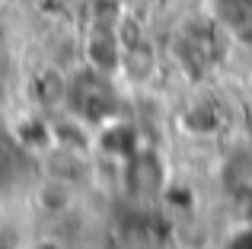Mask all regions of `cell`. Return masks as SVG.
I'll return each instance as SVG.
<instances>
[{
  "label": "cell",
  "instance_id": "1",
  "mask_svg": "<svg viewBox=\"0 0 252 249\" xmlns=\"http://www.w3.org/2000/svg\"><path fill=\"white\" fill-rule=\"evenodd\" d=\"M86 58L102 74H112L115 67H122V51H118V38L112 35V29H93L90 42H86Z\"/></svg>",
  "mask_w": 252,
  "mask_h": 249
},
{
  "label": "cell",
  "instance_id": "2",
  "mask_svg": "<svg viewBox=\"0 0 252 249\" xmlns=\"http://www.w3.org/2000/svg\"><path fill=\"white\" fill-rule=\"evenodd\" d=\"M128 186L134 188L137 195L160 192V186H163V166H160V160H157L154 154L134 156L131 166H128Z\"/></svg>",
  "mask_w": 252,
  "mask_h": 249
},
{
  "label": "cell",
  "instance_id": "3",
  "mask_svg": "<svg viewBox=\"0 0 252 249\" xmlns=\"http://www.w3.org/2000/svg\"><path fill=\"white\" fill-rule=\"evenodd\" d=\"M122 67L134 83H144L147 77H154L157 70V51L147 42H131L122 55Z\"/></svg>",
  "mask_w": 252,
  "mask_h": 249
},
{
  "label": "cell",
  "instance_id": "4",
  "mask_svg": "<svg viewBox=\"0 0 252 249\" xmlns=\"http://www.w3.org/2000/svg\"><path fill=\"white\" fill-rule=\"evenodd\" d=\"M217 19L230 32L252 29V0H217Z\"/></svg>",
  "mask_w": 252,
  "mask_h": 249
},
{
  "label": "cell",
  "instance_id": "5",
  "mask_svg": "<svg viewBox=\"0 0 252 249\" xmlns=\"http://www.w3.org/2000/svg\"><path fill=\"white\" fill-rule=\"evenodd\" d=\"M48 166H51V176H55V179H64V182H77L83 176V163L77 160L74 150H61V154H55Z\"/></svg>",
  "mask_w": 252,
  "mask_h": 249
},
{
  "label": "cell",
  "instance_id": "6",
  "mask_svg": "<svg viewBox=\"0 0 252 249\" xmlns=\"http://www.w3.org/2000/svg\"><path fill=\"white\" fill-rule=\"evenodd\" d=\"M122 19V0H93V26L96 29H115Z\"/></svg>",
  "mask_w": 252,
  "mask_h": 249
},
{
  "label": "cell",
  "instance_id": "7",
  "mask_svg": "<svg viewBox=\"0 0 252 249\" xmlns=\"http://www.w3.org/2000/svg\"><path fill=\"white\" fill-rule=\"evenodd\" d=\"M67 186H70V182L51 176V182L42 188V205L48 208V211H64V208L70 205V188Z\"/></svg>",
  "mask_w": 252,
  "mask_h": 249
},
{
  "label": "cell",
  "instance_id": "8",
  "mask_svg": "<svg viewBox=\"0 0 252 249\" xmlns=\"http://www.w3.org/2000/svg\"><path fill=\"white\" fill-rule=\"evenodd\" d=\"M64 93H67V87H64L61 74H55V70H51V74H45L42 80H38V96H42L45 106H55V102H61Z\"/></svg>",
  "mask_w": 252,
  "mask_h": 249
},
{
  "label": "cell",
  "instance_id": "9",
  "mask_svg": "<svg viewBox=\"0 0 252 249\" xmlns=\"http://www.w3.org/2000/svg\"><path fill=\"white\" fill-rule=\"evenodd\" d=\"M191 124V128H198V131H208L211 124H214V115H211V109L208 106H201V109H195V112H189V119H185Z\"/></svg>",
  "mask_w": 252,
  "mask_h": 249
},
{
  "label": "cell",
  "instance_id": "10",
  "mask_svg": "<svg viewBox=\"0 0 252 249\" xmlns=\"http://www.w3.org/2000/svg\"><path fill=\"white\" fill-rule=\"evenodd\" d=\"M179 3H189L191 6V3H198V0H179Z\"/></svg>",
  "mask_w": 252,
  "mask_h": 249
}]
</instances>
